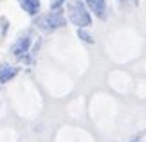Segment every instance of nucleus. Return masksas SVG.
Listing matches in <instances>:
<instances>
[{
	"instance_id": "nucleus-5",
	"label": "nucleus",
	"mask_w": 146,
	"mask_h": 142,
	"mask_svg": "<svg viewBox=\"0 0 146 142\" xmlns=\"http://www.w3.org/2000/svg\"><path fill=\"white\" fill-rule=\"evenodd\" d=\"M18 67H13V65H7V63H2L0 65V83H9L16 74H18Z\"/></svg>"
},
{
	"instance_id": "nucleus-9",
	"label": "nucleus",
	"mask_w": 146,
	"mask_h": 142,
	"mask_svg": "<svg viewBox=\"0 0 146 142\" xmlns=\"http://www.w3.org/2000/svg\"><path fill=\"white\" fill-rule=\"evenodd\" d=\"M128 142H139V140H128Z\"/></svg>"
},
{
	"instance_id": "nucleus-2",
	"label": "nucleus",
	"mask_w": 146,
	"mask_h": 142,
	"mask_svg": "<svg viewBox=\"0 0 146 142\" xmlns=\"http://www.w3.org/2000/svg\"><path fill=\"white\" fill-rule=\"evenodd\" d=\"M35 25L43 32H52L60 27L67 25V18L63 15V9L60 11H50V13L45 15H38V18L35 20Z\"/></svg>"
},
{
	"instance_id": "nucleus-7",
	"label": "nucleus",
	"mask_w": 146,
	"mask_h": 142,
	"mask_svg": "<svg viewBox=\"0 0 146 142\" xmlns=\"http://www.w3.org/2000/svg\"><path fill=\"white\" fill-rule=\"evenodd\" d=\"M78 38H80L81 42L88 43V45H92V43H94V38H92V34H88V32H87L85 29H78Z\"/></svg>"
},
{
	"instance_id": "nucleus-8",
	"label": "nucleus",
	"mask_w": 146,
	"mask_h": 142,
	"mask_svg": "<svg viewBox=\"0 0 146 142\" xmlns=\"http://www.w3.org/2000/svg\"><path fill=\"white\" fill-rule=\"evenodd\" d=\"M63 4H65V0H54V2H50V11H60Z\"/></svg>"
},
{
	"instance_id": "nucleus-6",
	"label": "nucleus",
	"mask_w": 146,
	"mask_h": 142,
	"mask_svg": "<svg viewBox=\"0 0 146 142\" xmlns=\"http://www.w3.org/2000/svg\"><path fill=\"white\" fill-rule=\"evenodd\" d=\"M18 4H20V7L25 11L29 16H36V15H40V0H18Z\"/></svg>"
},
{
	"instance_id": "nucleus-1",
	"label": "nucleus",
	"mask_w": 146,
	"mask_h": 142,
	"mask_svg": "<svg viewBox=\"0 0 146 142\" xmlns=\"http://www.w3.org/2000/svg\"><path fill=\"white\" fill-rule=\"evenodd\" d=\"M67 15L70 24H74L78 29H87L88 25H92V16L81 0H72L67 4Z\"/></svg>"
},
{
	"instance_id": "nucleus-3",
	"label": "nucleus",
	"mask_w": 146,
	"mask_h": 142,
	"mask_svg": "<svg viewBox=\"0 0 146 142\" xmlns=\"http://www.w3.org/2000/svg\"><path fill=\"white\" fill-rule=\"evenodd\" d=\"M29 47H31V36L25 34L24 38L16 40V43L11 47V52H13V56H16V58H22V54L29 52Z\"/></svg>"
},
{
	"instance_id": "nucleus-4",
	"label": "nucleus",
	"mask_w": 146,
	"mask_h": 142,
	"mask_svg": "<svg viewBox=\"0 0 146 142\" xmlns=\"http://www.w3.org/2000/svg\"><path fill=\"white\" fill-rule=\"evenodd\" d=\"M85 7H88L98 18L105 20L106 18V2L105 0H85Z\"/></svg>"
}]
</instances>
